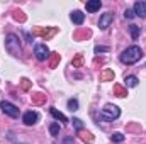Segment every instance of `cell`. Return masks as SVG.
<instances>
[{
	"label": "cell",
	"instance_id": "cell-26",
	"mask_svg": "<svg viewBox=\"0 0 146 144\" xmlns=\"http://www.w3.org/2000/svg\"><path fill=\"white\" fill-rule=\"evenodd\" d=\"M82 37H90V31H82V32H76L75 34V39L76 41H80Z\"/></svg>",
	"mask_w": 146,
	"mask_h": 144
},
{
	"label": "cell",
	"instance_id": "cell-7",
	"mask_svg": "<svg viewBox=\"0 0 146 144\" xmlns=\"http://www.w3.org/2000/svg\"><path fill=\"white\" fill-rule=\"evenodd\" d=\"M112 20H114V14H110V12L102 14V15H100V19H99V27H100L102 31H106L110 24H112Z\"/></svg>",
	"mask_w": 146,
	"mask_h": 144
},
{
	"label": "cell",
	"instance_id": "cell-17",
	"mask_svg": "<svg viewBox=\"0 0 146 144\" xmlns=\"http://www.w3.org/2000/svg\"><path fill=\"white\" fill-rule=\"evenodd\" d=\"M51 115H53L56 120H61V122H68V119H66V117H65V115H63V114L58 110V108H54V107H51Z\"/></svg>",
	"mask_w": 146,
	"mask_h": 144
},
{
	"label": "cell",
	"instance_id": "cell-3",
	"mask_svg": "<svg viewBox=\"0 0 146 144\" xmlns=\"http://www.w3.org/2000/svg\"><path fill=\"white\" fill-rule=\"evenodd\" d=\"M119 115H121L119 107H117V105H112V104H107L106 107L100 110V119H102V120H107V122L114 120V119H117Z\"/></svg>",
	"mask_w": 146,
	"mask_h": 144
},
{
	"label": "cell",
	"instance_id": "cell-18",
	"mask_svg": "<svg viewBox=\"0 0 146 144\" xmlns=\"http://www.w3.org/2000/svg\"><path fill=\"white\" fill-rule=\"evenodd\" d=\"M124 81H126V87H138V83H139V80H138L136 76H133V75L126 76Z\"/></svg>",
	"mask_w": 146,
	"mask_h": 144
},
{
	"label": "cell",
	"instance_id": "cell-14",
	"mask_svg": "<svg viewBox=\"0 0 146 144\" xmlns=\"http://www.w3.org/2000/svg\"><path fill=\"white\" fill-rule=\"evenodd\" d=\"M114 95L119 97V98H124L127 95V90L124 87H121V85H114Z\"/></svg>",
	"mask_w": 146,
	"mask_h": 144
},
{
	"label": "cell",
	"instance_id": "cell-33",
	"mask_svg": "<svg viewBox=\"0 0 146 144\" xmlns=\"http://www.w3.org/2000/svg\"><path fill=\"white\" fill-rule=\"evenodd\" d=\"M145 68H146V65H145Z\"/></svg>",
	"mask_w": 146,
	"mask_h": 144
},
{
	"label": "cell",
	"instance_id": "cell-20",
	"mask_svg": "<svg viewBox=\"0 0 146 144\" xmlns=\"http://www.w3.org/2000/svg\"><path fill=\"white\" fill-rule=\"evenodd\" d=\"M129 32H131V37L136 41V39L139 37V32H141V29H139L138 26H131V27H129Z\"/></svg>",
	"mask_w": 146,
	"mask_h": 144
},
{
	"label": "cell",
	"instance_id": "cell-11",
	"mask_svg": "<svg viewBox=\"0 0 146 144\" xmlns=\"http://www.w3.org/2000/svg\"><path fill=\"white\" fill-rule=\"evenodd\" d=\"M100 5H102V2H100V0H90V2H87V3H85L87 12H97V10L100 9Z\"/></svg>",
	"mask_w": 146,
	"mask_h": 144
},
{
	"label": "cell",
	"instance_id": "cell-32",
	"mask_svg": "<svg viewBox=\"0 0 146 144\" xmlns=\"http://www.w3.org/2000/svg\"><path fill=\"white\" fill-rule=\"evenodd\" d=\"M17 144H22V143H17Z\"/></svg>",
	"mask_w": 146,
	"mask_h": 144
},
{
	"label": "cell",
	"instance_id": "cell-31",
	"mask_svg": "<svg viewBox=\"0 0 146 144\" xmlns=\"http://www.w3.org/2000/svg\"><path fill=\"white\" fill-rule=\"evenodd\" d=\"M127 131H139V126L133 124V126H127Z\"/></svg>",
	"mask_w": 146,
	"mask_h": 144
},
{
	"label": "cell",
	"instance_id": "cell-30",
	"mask_svg": "<svg viewBox=\"0 0 146 144\" xmlns=\"http://www.w3.org/2000/svg\"><path fill=\"white\" fill-rule=\"evenodd\" d=\"M63 144H73V137H72V136L65 137V139H63Z\"/></svg>",
	"mask_w": 146,
	"mask_h": 144
},
{
	"label": "cell",
	"instance_id": "cell-4",
	"mask_svg": "<svg viewBox=\"0 0 146 144\" xmlns=\"http://www.w3.org/2000/svg\"><path fill=\"white\" fill-rule=\"evenodd\" d=\"M0 108H2L3 114H7V115L12 117V119H17V117H19V107L14 105V104H10V102H7V100L0 102Z\"/></svg>",
	"mask_w": 146,
	"mask_h": 144
},
{
	"label": "cell",
	"instance_id": "cell-5",
	"mask_svg": "<svg viewBox=\"0 0 146 144\" xmlns=\"http://www.w3.org/2000/svg\"><path fill=\"white\" fill-rule=\"evenodd\" d=\"M58 32V29L56 27H36L34 31H33V34L37 37H42V39H51V37L54 36Z\"/></svg>",
	"mask_w": 146,
	"mask_h": 144
},
{
	"label": "cell",
	"instance_id": "cell-21",
	"mask_svg": "<svg viewBox=\"0 0 146 144\" xmlns=\"http://www.w3.org/2000/svg\"><path fill=\"white\" fill-rule=\"evenodd\" d=\"M49 134H51V136H58V134H60V124L53 122V124L49 126Z\"/></svg>",
	"mask_w": 146,
	"mask_h": 144
},
{
	"label": "cell",
	"instance_id": "cell-15",
	"mask_svg": "<svg viewBox=\"0 0 146 144\" xmlns=\"http://www.w3.org/2000/svg\"><path fill=\"white\" fill-rule=\"evenodd\" d=\"M60 59H61L60 53H51V58H49V68H56L58 63H60Z\"/></svg>",
	"mask_w": 146,
	"mask_h": 144
},
{
	"label": "cell",
	"instance_id": "cell-16",
	"mask_svg": "<svg viewBox=\"0 0 146 144\" xmlns=\"http://www.w3.org/2000/svg\"><path fill=\"white\" fill-rule=\"evenodd\" d=\"M114 80V71L112 70H104L100 73V81H112Z\"/></svg>",
	"mask_w": 146,
	"mask_h": 144
},
{
	"label": "cell",
	"instance_id": "cell-25",
	"mask_svg": "<svg viewBox=\"0 0 146 144\" xmlns=\"http://www.w3.org/2000/svg\"><path fill=\"white\" fill-rule=\"evenodd\" d=\"M68 108L75 112V110H78V100L76 98H72V100H68Z\"/></svg>",
	"mask_w": 146,
	"mask_h": 144
},
{
	"label": "cell",
	"instance_id": "cell-8",
	"mask_svg": "<svg viewBox=\"0 0 146 144\" xmlns=\"http://www.w3.org/2000/svg\"><path fill=\"white\" fill-rule=\"evenodd\" d=\"M37 119H39V115H37L36 112L29 110V112H26V114H24V117H22V122H24L26 126H34V124L37 122Z\"/></svg>",
	"mask_w": 146,
	"mask_h": 144
},
{
	"label": "cell",
	"instance_id": "cell-12",
	"mask_svg": "<svg viewBox=\"0 0 146 144\" xmlns=\"http://www.w3.org/2000/svg\"><path fill=\"white\" fill-rule=\"evenodd\" d=\"M78 136H80V139H82L83 143H87V144L94 143V136H92L88 131H83V129H82V131H78Z\"/></svg>",
	"mask_w": 146,
	"mask_h": 144
},
{
	"label": "cell",
	"instance_id": "cell-13",
	"mask_svg": "<svg viewBox=\"0 0 146 144\" xmlns=\"http://www.w3.org/2000/svg\"><path fill=\"white\" fill-rule=\"evenodd\" d=\"M31 100H33L34 105H42V104H46V95L44 93H34L31 97Z\"/></svg>",
	"mask_w": 146,
	"mask_h": 144
},
{
	"label": "cell",
	"instance_id": "cell-1",
	"mask_svg": "<svg viewBox=\"0 0 146 144\" xmlns=\"http://www.w3.org/2000/svg\"><path fill=\"white\" fill-rule=\"evenodd\" d=\"M141 56H143V49L139 46H131V48H127V49L122 51L121 61L124 65H134V63H138L141 59Z\"/></svg>",
	"mask_w": 146,
	"mask_h": 144
},
{
	"label": "cell",
	"instance_id": "cell-27",
	"mask_svg": "<svg viewBox=\"0 0 146 144\" xmlns=\"http://www.w3.org/2000/svg\"><path fill=\"white\" fill-rule=\"evenodd\" d=\"M72 122H73V126H75L76 131H82V129H83V124H82L80 119H72Z\"/></svg>",
	"mask_w": 146,
	"mask_h": 144
},
{
	"label": "cell",
	"instance_id": "cell-6",
	"mask_svg": "<svg viewBox=\"0 0 146 144\" xmlns=\"http://www.w3.org/2000/svg\"><path fill=\"white\" fill-rule=\"evenodd\" d=\"M34 54H36V58L39 61H44L49 56V49H48L46 44H37L36 48H34Z\"/></svg>",
	"mask_w": 146,
	"mask_h": 144
},
{
	"label": "cell",
	"instance_id": "cell-29",
	"mask_svg": "<svg viewBox=\"0 0 146 144\" xmlns=\"http://www.w3.org/2000/svg\"><path fill=\"white\" fill-rule=\"evenodd\" d=\"M124 17H126V19H129V20H131V19H133V17H134V12H133V10H131V9H126V12H124Z\"/></svg>",
	"mask_w": 146,
	"mask_h": 144
},
{
	"label": "cell",
	"instance_id": "cell-22",
	"mask_svg": "<svg viewBox=\"0 0 146 144\" xmlns=\"http://www.w3.org/2000/svg\"><path fill=\"white\" fill-rule=\"evenodd\" d=\"M12 17H14L15 20H19V22H24V20H26V15H24V14H22L21 10H14Z\"/></svg>",
	"mask_w": 146,
	"mask_h": 144
},
{
	"label": "cell",
	"instance_id": "cell-10",
	"mask_svg": "<svg viewBox=\"0 0 146 144\" xmlns=\"http://www.w3.org/2000/svg\"><path fill=\"white\" fill-rule=\"evenodd\" d=\"M70 19H72L73 24L82 26V24H83V20H85V14H83V12H80V10H73L72 15H70Z\"/></svg>",
	"mask_w": 146,
	"mask_h": 144
},
{
	"label": "cell",
	"instance_id": "cell-9",
	"mask_svg": "<svg viewBox=\"0 0 146 144\" xmlns=\"http://www.w3.org/2000/svg\"><path fill=\"white\" fill-rule=\"evenodd\" d=\"M133 12H134V15H138V17H141V19L146 17V3L145 2H136Z\"/></svg>",
	"mask_w": 146,
	"mask_h": 144
},
{
	"label": "cell",
	"instance_id": "cell-28",
	"mask_svg": "<svg viewBox=\"0 0 146 144\" xmlns=\"http://www.w3.org/2000/svg\"><path fill=\"white\" fill-rule=\"evenodd\" d=\"M94 51H95L97 54H99V53H107V51H109V48H107V46H95V49H94Z\"/></svg>",
	"mask_w": 146,
	"mask_h": 144
},
{
	"label": "cell",
	"instance_id": "cell-24",
	"mask_svg": "<svg viewBox=\"0 0 146 144\" xmlns=\"http://www.w3.org/2000/svg\"><path fill=\"white\" fill-rule=\"evenodd\" d=\"M110 139H112L114 143H122V141H124V136H122L121 132H114V134L110 136Z\"/></svg>",
	"mask_w": 146,
	"mask_h": 144
},
{
	"label": "cell",
	"instance_id": "cell-23",
	"mask_svg": "<svg viewBox=\"0 0 146 144\" xmlns=\"http://www.w3.org/2000/svg\"><path fill=\"white\" fill-rule=\"evenodd\" d=\"M21 88H22L24 92H27V90L31 88V80H29V78H22V80H21Z\"/></svg>",
	"mask_w": 146,
	"mask_h": 144
},
{
	"label": "cell",
	"instance_id": "cell-19",
	"mask_svg": "<svg viewBox=\"0 0 146 144\" xmlns=\"http://www.w3.org/2000/svg\"><path fill=\"white\" fill-rule=\"evenodd\" d=\"M82 65H83V54H76L72 61V66L73 68H80Z\"/></svg>",
	"mask_w": 146,
	"mask_h": 144
},
{
	"label": "cell",
	"instance_id": "cell-2",
	"mask_svg": "<svg viewBox=\"0 0 146 144\" xmlns=\"http://www.w3.org/2000/svg\"><path fill=\"white\" fill-rule=\"evenodd\" d=\"M5 49L9 51V54L12 56H21L22 53V48H21V42H19V37L15 34H9L5 39Z\"/></svg>",
	"mask_w": 146,
	"mask_h": 144
}]
</instances>
